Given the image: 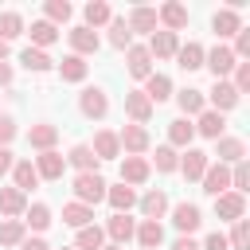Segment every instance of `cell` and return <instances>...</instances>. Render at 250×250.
Returning a JSON list of instances; mask_svg holds the SVG:
<instances>
[{
  "label": "cell",
  "instance_id": "11",
  "mask_svg": "<svg viewBox=\"0 0 250 250\" xmlns=\"http://www.w3.org/2000/svg\"><path fill=\"white\" fill-rule=\"evenodd\" d=\"M137 207H141V215L145 219H152V223H160L164 215H168V195H164V188H148L145 195H137Z\"/></svg>",
  "mask_w": 250,
  "mask_h": 250
},
{
  "label": "cell",
  "instance_id": "2",
  "mask_svg": "<svg viewBox=\"0 0 250 250\" xmlns=\"http://www.w3.org/2000/svg\"><path fill=\"white\" fill-rule=\"evenodd\" d=\"M78 113H82L86 121H102V117L109 113L105 90H102V86H82V94H78Z\"/></svg>",
  "mask_w": 250,
  "mask_h": 250
},
{
  "label": "cell",
  "instance_id": "13",
  "mask_svg": "<svg viewBox=\"0 0 250 250\" xmlns=\"http://www.w3.org/2000/svg\"><path fill=\"white\" fill-rule=\"evenodd\" d=\"M66 43H70V55H78V59H86V55H94V51L102 47L98 31H90V27H82V23L66 31Z\"/></svg>",
  "mask_w": 250,
  "mask_h": 250
},
{
  "label": "cell",
  "instance_id": "38",
  "mask_svg": "<svg viewBox=\"0 0 250 250\" xmlns=\"http://www.w3.org/2000/svg\"><path fill=\"white\" fill-rule=\"evenodd\" d=\"M148 168H156L160 176H168V172L180 168V152H176L172 145H156V152L148 156Z\"/></svg>",
  "mask_w": 250,
  "mask_h": 250
},
{
  "label": "cell",
  "instance_id": "1",
  "mask_svg": "<svg viewBox=\"0 0 250 250\" xmlns=\"http://www.w3.org/2000/svg\"><path fill=\"white\" fill-rule=\"evenodd\" d=\"M105 180H102V172H78L74 176V203H86V207H94V203H102L105 199Z\"/></svg>",
  "mask_w": 250,
  "mask_h": 250
},
{
  "label": "cell",
  "instance_id": "3",
  "mask_svg": "<svg viewBox=\"0 0 250 250\" xmlns=\"http://www.w3.org/2000/svg\"><path fill=\"white\" fill-rule=\"evenodd\" d=\"M234 51H230V43H215L207 55H203V66L215 74V82H223V78H230V70H234Z\"/></svg>",
  "mask_w": 250,
  "mask_h": 250
},
{
  "label": "cell",
  "instance_id": "41",
  "mask_svg": "<svg viewBox=\"0 0 250 250\" xmlns=\"http://www.w3.org/2000/svg\"><path fill=\"white\" fill-rule=\"evenodd\" d=\"M105 27H109V47H117V51H129L133 47V31H129L125 16H113Z\"/></svg>",
  "mask_w": 250,
  "mask_h": 250
},
{
  "label": "cell",
  "instance_id": "14",
  "mask_svg": "<svg viewBox=\"0 0 250 250\" xmlns=\"http://www.w3.org/2000/svg\"><path fill=\"white\" fill-rule=\"evenodd\" d=\"M215 156H219L215 164H227V168H230V164L246 160V141H242V137H230V133H223V137L215 141Z\"/></svg>",
  "mask_w": 250,
  "mask_h": 250
},
{
  "label": "cell",
  "instance_id": "37",
  "mask_svg": "<svg viewBox=\"0 0 250 250\" xmlns=\"http://www.w3.org/2000/svg\"><path fill=\"white\" fill-rule=\"evenodd\" d=\"M20 62H23V70H31V74L55 70V59H51L47 51H35V47H23V51H20Z\"/></svg>",
  "mask_w": 250,
  "mask_h": 250
},
{
  "label": "cell",
  "instance_id": "24",
  "mask_svg": "<svg viewBox=\"0 0 250 250\" xmlns=\"http://www.w3.org/2000/svg\"><path fill=\"white\" fill-rule=\"evenodd\" d=\"M27 145H31L35 152L55 148V145H59V125H51V121H35V125L27 129Z\"/></svg>",
  "mask_w": 250,
  "mask_h": 250
},
{
  "label": "cell",
  "instance_id": "43",
  "mask_svg": "<svg viewBox=\"0 0 250 250\" xmlns=\"http://www.w3.org/2000/svg\"><path fill=\"white\" fill-rule=\"evenodd\" d=\"M27 238L23 219H0V246H20Z\"/></svg>",
  "mask_w": 250,
  "mask_h": 250
},
{
  "label": "cell",
  "instance_id": "32",
  "mask_svg": "<svg viewBox=\"0 0 250 250\" xmlns=\"http://www.w3.org/2000/svg\"><path fill=\"white\" fill-rule=\"evenodd\" d=\"M191 141H195V125L188 121V117H176V121H168V145L180 152V148H191Z\"/></svg>",
  "mask_w": 250,
  "mask_h": 250
},
{
  "label": "cell",
  "instance_id": "48",
  "mask_svg": "<svg viewBox=\"0 0 250 250\" xmlns=\"http://www.w3.org/2000/svg\"><path fill=\"white\" fill-rule=\"evenodd\" d=\"M230 51H234L238 62H250V27H242V31L234 35V47H230Z\"/></svg>",
  "mask_w": 250,
  "mask_h": 250
},
{
  "label": "cell",
  "instance_id": "25",
  "mask_svg": "<svg viewBox=\"0 0 250 250\" xmlns=\"http://www.w3.org/2000/svg\"><path fill=\"white\" fill-rule=\"evenodd\" d=\"M55 70H59V78L62 82H86V74H90V62L86 59H78V55H62L59 62H55Z\"/></svg>",
  "mask_w": 250,
  "mask_h": 250
},
{
  "label": "cell",
  "instance_id": "27",
  "mask_svg": "<svg viewBox=\"0 0 250 250\" xmlns=\"http://www.w3.org/2000/svg\"><path fill=\"white\" fill-rule=\"evenodd\" d=\"M191 125H195V133H199V137H207V141H219V137L227 133V117H223V113H215V109H203Z\"/></svg>",
  "mask_w": 250,
  "mask_h": 250
},
{
  "label": "cell",
  "instance_id": "7",
  "mask_svg": "<svg viewBox=\"0 0 250 250\" xmlns=\"http://www.w3.org/2000/svg\"><path fill=\"white\" fill-rule=\"evenodd\" d=\"M117 145H121L125 156H145L152 141H148V129H145V125H125V129L117 133Z\"/></svg>",
  "mask_w": 250,
  "mask_h": 250
},
{
  "label": "cell",
  "instance_id": "6",
  "mask_svg": "<svg viewBox=\"0 0 250 250\" xmlns=\"http://www.w3.org/2000/svg\"><path fill=\"white\" fill-rule=\"evenodd\" d=\"M242 27H246V23H242V12H238V8H219V12L211 16V31L219 35V43H223V39H234Z\"/></svg>",
  "mask_w": 250,
  "mask_h": 250
},
{
  "label": "cell",
  "instance_id": "46",
  "mask_svg": "<svg viewBox=\"0 0 250 250\" xmlns=\"http://www.w3.org/2000/svg\"><path fill=\"white\" fill-rule=\"evenodd\" d=\"M230 191H238V195L250 191V164H246V160L230 164Z\"/></svg>",
  "mask_w": 250,
  "mask_h": 250
},
{
  "label": "cell",
  "instance_id": "50",
  "mask_svg": "<svg viewBox=\"0 0 250 250\" xmlns=\"http://www.w3.org/2000/svg\"><path fill=\"white\" fill-rule=\"evenodd\" d=\"M199 250H230V242H227V234H223V230H211V234L199 242Z\"/></svg>",
  "mask_w": 250,
  "mask_h": 250
},
{
  "label": "cell",
  "instance_id": "10",
  "mask_svg": "<svg viewBox=\"0 0 250 250\" xmlns=\"http://www.w3.org/2000/svg\"><path fill=\"white\" fill-rule=\"evenodd\" d=\"M125 70H129V78H137V82H145V78L152 74V55H148L145 43H133V47L125 51Z\"/></svg>",
  "mask_w": 250,
  "mask_h": 250
},
{
  "label": "cell",
  "instance_id": "52",
  "mask_svg": "<svg viewBox=\"0 0 250 250\" xmlns=\"http://www.w3.org/2000/svg\"><path fill=\"white\" fill-rule=\"evenodd\" d=\"M172 250H199V242H195L191 234H180V238L172 242Z\"/></svg>",
  "mask_w": 250,
  "mask_h": 250
},
{
  "label": "cell",
  "instance_id": "16",
  "mask_svg": "<svg viewBox=\"0 0 250 250\" xmlns=\"http://www.w3.org/2000/svg\"><path fill=\"white\" fill-rule=\"evenodd\" d=\"M125 23H129V31H133V35H152V31L160 27V23H156V8H148V4H137V8H129Z\"/></svg>",
  "mask_w": 250,
  "mask_h": 250
},
{
  "label": "cell",
  "instance_id": "40",
  "mask_svg": "<svg viewBox=\"0 0 250 250\" xmlns=\"http://www.w3.org/2000/svg\"><path fill=\"white\" fill-rule=\"evenodd\" d=\"M23 227L35 230V234H43V230L51 227V207H47V203H27V211H23Z\"/></svg>",
  "mask_w": 250,
  "mask_h": 250
},
{
  "label": "cell",
  "instance_id": "4",
  "mask_svg": "<svg viewBox=\"0 0 250 250\" xmlns=\"http://www.w3.org/2000/svg\"><path fill=\"white\" fill-rule=\"evenodd\" d=\"M203 98H207V109H215V113H223V117H227V113L242 102V94H238L227 78H223V82H215L211 90H203Z\"/></svg>",
  "mask_w": 250,
  "mask_h": 250
},
{
  "label": "cell",
  "instance_id": "30",
  "mask_svg": "<svg viewBox=\"0 0 250 250\" xmlns=\"http://www.w3.org/2000/svg\"><path fill=\"white\" fill-rule=\"evenodd\" d=\"M90 152H94L98 160H117V156H121L117 133H113V129H98V133H94V145H90Z\"/></svg>",
  "mask_w": 250,
  "mask_h": 250
},
{
  "label": "cell",
  "instance_id": "39",
  "mask_svg": "<svg viewBox=\"0 0 250 250\" xmlns=\"http://www.w3.org/2000/svg\"><path fill=\"white\" fill-rule=\"evenodd\" d=\"M62 223H66V227H74V230H82V227H90V223H94V207H86V203H74V199H70V203L62 207Z\"/></svg>",
  "mask_w": 250,
  "mask_h": 250
},
{
  "label": "cell",
  "instance_id": "55",
  "mask_svg": "<svg viewBox=\"0 0 250 250\" xmlns=\"http://www.w3.org/2000/svg\"><path fill=\"white\" fill-rule=\"evenodd\" d=\"M8 51H12V43H4V39H0V62H8Z\"/></svg>",
  "mask_w": 250,
  "mask_h": 250
},
{
  "label": "cell",
  "instance_id": "53",
  "mask_svg": "<svg viewBox=\"0 0 250 250\" xmlns=\"http://www.w3.org/2000/svg\"><path fill=\"white\" fill-rule=\"evenodd\" d=\"M12 164H16L12 148H0V176H8V172H12Z\"/></svg>",
  "mask_w": 250,
  "mask_h": 250
},
{
  "label": "cell",
  "instance_id": "36",
  "mask_svg": "<svg viewBox=\"0 0 250 250\" xmlns=\"http://www.w3.org/2000/svg\"><path fill=\"white\" fill-rule=\"evenodd\" d=\"M12 188H20L23 195H27L31 188H39V172H35L31 160H16V164H12Z\"/></svg>",
  "mask_w": 250,
  "mask_h": 250
},
{
  "label": "cell",
  "instance_id": "35",
  "mask_svg": "<svg viewBox=\"0 0 250 250\" xmlns=\"http://www.w3.org/2000/svg\"><path fill=\"white\" fill-rule=\"evenodd\" d=\"M62 160H66L70 168H78V172H98V168H102V160L90 152V145H70V152H66Z\"/></svg>",
  "mask_w": 250,
  "mask_h": 250
},
{
  "label": "cell",
  "instance_id": "47",
  "mask_svg": "<svg viewBox=\"0 0 250 250\" xmlns=\"http://www.w3.org/2000/svg\"><path fill=\"white\" fill-rule=\"evenodd\" d=\"M227 242H230V250H246V246H250V223H246V219L230 223V234H227Z\"/></svg>",
  "mask_w": 250,
  "mask_h": 250
},
{
  "label": "cell",
  "instance_id": "54",
  "mask_svg": "<svg viewBox=\"0 0 250 250\" xmlns=\"http://www.w3.org/2000/svg\"><path fill=\"white\" fill-rule=\"evenodd\" d=\"M16 82V70H12V62H0V86H12Z\"/></svg>",
  "mask_w": 250,
  "mask_h": 250
},
{
  "label": "cell",
  "instance_id": "22",
  "mask_svg": "<svg viewBox=\"0 0 250 250\" xmlns=\"http://www.w3.org/2000/svg\"><path fill=\"white\" fill-rule=\"evenodd\" d=\"M199 184H203V191H207V195L215 199V195H223V191H230V168H227V164H215V160H211Z\"/></svg>",
  "mask_w": 250,
  "mask_h": 250
},
{
  "label": "cell",
  "instance_id": "21",
  "mask_svg": "<svg viewBox=\"0 0 250 250\" xmlns=\"http://www.w3.org/2000/svg\"><path fill=\"white\" fill-rule=\"evenodd\" d=\"M148 176H152L148 156H125V160H121V184L141 188V184H148Z\"/></svg>",
  "mask_w": 250,
  "mask_h": 250
},
{
  "label": "cell",
  "instance_id": "18",
  "mask_svg": "<svg viewBox=\"0 0 250 250\" xmlns=\"http://www.w3.org/2000/svg\"><path fill=\"white\" fill-rule=\"evenodd\" d=\"M172 98H176V105H180V117H188V121L207 109V98H203V90H195V86H184V90H176Z\"/></svg>",
  "mask_w": 250,
  "mask_h": 250
},
{
  "label": "cell",
  "instance_id": "26",
  "mask_svg": "<svg viewBox=\"0 0 250 250\" xmlns=\"http://www.w3.org/2000/svg\"><path fill=\"white\" fill-rule=\"evenodd\" d=\"M141 94H145V98H148L152 105H160V102H168V98H172L176 90H172V78H168V74L152 70V74L145 78V90H141Z\"/></svg>",
  "mask_w": 250,
  "mask_h": 250
},
{
  "label": "cell",
  "instance_id": "20",
  "mask_svg": "<svg viewBox=\"0 0 250 250\" xmlns=\"http://www.w3.org/2000/svg\"><path fill=\"white\" fill-rule=\"evenodd\" d=\"M31 164H35L39 180H62V172H66V160H62V152H59V148H47V152H39Z\"/></svg>",
  "mask_w": 250,
  "mask_h": 250
},
{
  "label": "cell",
  "instance_id": "42",
  "mask_svg": "<svg viewBox=\"0 0 250 250\" xmlns=\"http://www.w3.org/2000/svg\"><path fill=\"white\" fill-rule=\"evenodd\" d=\"M102 246H105V230L98 223H90L74 234V250H102Z\"/></svg>",
  "mask_w": 250,
  "mask_h": 250
},
{
  "label": "cell",
  "instance_id": "33",
  "mask_svg": "<svg viewBox=\"0 0 250 250\" xmlns=\"http://www.w3.org/2000/svg\"><path fill=\"white\" fill-rule=\"evenodd\" d=\"M82 20H86L82 27H90V31H98V27H105V23L113 20V8H109L105 0H90V4L82 8Z\"/></svg>",
  "mask_w": 250,
  "mask_h": 250
},
{
  "label": "cell",
  "instance_id": "12",
  "mask_svg": "<svg viewBox=\"0 0 250 250\" xmlns=\"http://www.w3.org/2000/svg\"><path fill=\"white\" fill-rule=\"evenodd\" d=\"M102 230H105V238H109L113 246H125V242H133V234H137V219H133V215H109Z\"/></svg>",
  "mask_w": 250,
  "mask_h": 250
},
{
  "label": "cell",
  "instance_id": "51",
  "mask_svg": "<svg viewBox=\"0 0 250 250\" xmlns=\"http://www.w3.org/2000/svg\"><path fill=\"white\" fill-rule=\"evenodd\" d=\"M16 250H51V246H47V238H39V234H27V238H23Z\"/></svg>",
  "mask_w": 250,
  "mask_h": 250
},
{
  "label": "cell",
  "instance_id": "28",
  "mask_svg": "<svg viewBox=\"0 0 250 250\" xmlns=\"http://www.w3.org/2000/svg\"><path fill=\"white\" fill-rule=\"evenodd\" d=\"M27 195L20 188H0V219H23Z\"/></svg>",
  "mask_w": 250,
  "mask_h": 250
},
{
  "label": "cell",
  "instance_id": "49",
  "mask_svg": "<svg viewBox=\"0 0 250 250\" xmlns=\"http://www.w3.org/2000/svg\"><path fill=\"white\" fill-rule=\"evenodd\" d=\"M16 133H20V129H16V117H12V113H0V148H8V145L16 141Z\"/></svg>",
  "mask_w": 250,
  "mask_h": 250
},
{
  "label": "cell",
  "instance_id": "34",
  "mask_svg": "<svg viewBox=\"0 0 250 250\" xmlns=\"http://www.w3.org/2000/svg\"><path fill=\"white\" fill-rule=\"evenodd\" d=\"M27 35H31V47H35V51H47L51 43H59V27L47 23V20H31Z\"/></svg>",
  "mask_w": 250,
  "mask_h": 250
},
{
  "label": "cell",
  "instance_id": "15",
  "mask_svg": "<svg viewBox=\"0 0 250 250\" xmlns=\"http://www.w3.org/2000/svg\"><path fill=\"white\" fill-rule=\"evenodd\" d=\"M207 164H211V156L203 152V148H184L180 152V168L176 172H184V180H203V172H207Z\"/></svg>",
  "mask_w": 250,
  "mask_h": 250
},
{
  "label": "cell",
  "instance_id": "17",
  "mask_svg": "<svg viewBox=\"0 0 250 250\" xmlns=\"http://www.w3.org/2000/svg\"><path fill=\"white\" fill-rule=\"evenodd\" d=\"M148 55L152 59H176V51H180V35H172V31H164V27H156L152 35H148Z\"/></svg>",
  "mask_w": 250,
  "mask_h": 250
},
{
  "label": "cell",
  "instance_id": "19",
  "mask_svg": "<svg viewBox=\"0 0 250 250\" xmlns=\"http://www.w3.org/2000/svg\"><path fill=\"white\" fill-rule=\"evenodd\" d=\"M152 109H156V105H152L141 90H129V94H125V117H129L133 125H148V121H152Z\"/></svg>",
  "mask_w": 250,
  "mask_h": 250
},
{
  "label": "cell",
  "instance_id": "56",
  "mask_svg": "<svg viewBox=\"0 0 250 250\" xmlns=\"http://www.w3.org/2000/svg\"><path fill=\"white\" fill-rule=\"evenodd\" d=\"M102 250H125V246H113V242H105V246H102Z\"/></svg>",
  "mask_w": 250,
  "mask_h": 250
},
{
  "label": "cell",
  "instance_id": "29",
  "mask_svg": "<svg viewBox=\"0 0 250 250\" xmlns=\"http://www.w3.org/2000/svg\"><path fill=\"white\" fill-rule=\"evenodd\" d=\"M203 55H207V47L203 43H195V39H188V43H180V51H176V66L180 70H199L203 66Z\"/></svg>",
  "mask_w": 250,
  "mask_h": 250
},
{
  "label": "cell",
  "instance_id": "45",
  "mask_svg": "<svg viewBox=\"0 0 250 250\" xmlns=\"http://www.w3.org/2000/svg\"><path fill=\"white\" fill-rule=\"evenodd\" d=\"M23 31H27V23H23L20 12H0V39H4V43H12V39L23 35Z\"/></svg>",
  "mask_w": 250,
  "mask_h": 250
},
{
  "label": "cell",
  "instance_id": "5",
  "mask_svg": "<svg viewBox=\"0 0 250 250\" xmlns=\"http://www.w3.org/2000/svg\"><path fill=\"white\" fill-rule=\"evenodd\" d=\"M188 20H191V16H188V8H184L180 0H168V4L156 8V23H160L164 31H172V35H180V31L188 27Z\"/></svg>",
  "mask_w": 250,
  "mask_h": 250
},
{
  "label": "cell",
  "instance_id": "31",
  "mask_svg": "<svg viewBox=\"0 0 250 250\" xmlns=\"http://www.w3.org/2000/svg\"><path fill=\"white\" fill-rule=\"evenodd\" d=\"M133 238H137V246H141V250H160V246H164V227H160V223H152V219H141Z\"/></svg>",
  "mask_w": 250,
  "mask_h": 250
},
{
  "label": "cell",
  "instance_id": "9",
  "mask_svg": "<svg viewBox=\"0 0 250 250\" xmlns=\"http://www.w3.org/2000/svg\"><path fill=\"white\" fill-rule=\"evenodd\" d=\"M168 211H172V227H176L180 234H195V230L203 227V211H199L195 203H188V199L176 203V207H168Z\"/></svg>",
  "mask_w": 250,
  "mask_h": 250
},
{
  "label": "cell",
  "instance_id": "44",
  "mask_svg": "<svg viewBox=\"0 0 250 250\" xmlns=\"http://www.w3.org/2000/svg\"><path fill=\"white\" fill-rule=\"evenodd\" d=\"M70 16H74V8H70L66 0H47V4H43V20H47V23H55V27L70 23Z\"/></svg>",
  "mask_w": 250,
  "mask_h": 250
},
{
  "label": "cell",
  "instance_id": "23",
  "mask_svg": "<svg viewBox=\"0 0 250 250\" xmlns=\"http://www.w3.org/2000/svg\"><path fill=\"white\" fill-rule=\"evenodd\" d=\"M105 203L113 207V215H129V211L137 207V188H129V184H109V188H105Z\"/></svg>",
  "mask_w": 250,
  "mask_h": 250
},
{
  "label": "cell",
  "instance_id": "57",
  "mask_svg": "<svg viewBox=\"0 0 250 250\" xmlns=\"http://www.w3.org/2000/svg\"><path fill=\"white\" fill-rule=\"evenodd\" d=\"M62 250H74V246H62Z\"/></svg>",
  "mask_w": 250,
  "mask_h": 250
},
{
  "label": "cell",
  "instance_id": "8",
  "mask_svg": "<svg viewBox=\"0 0 250 250\" xmlns=\"http://www.w3.org/2000/svg\"><path fill=\"white\" fill-rule=\"evenodd\" d=\"M215 215H219V223H238V219H246V195H238V191L215 195Z\"/></svg>",
  "mask_w": 250,
  "mask_h": 250
}]
</instances>
